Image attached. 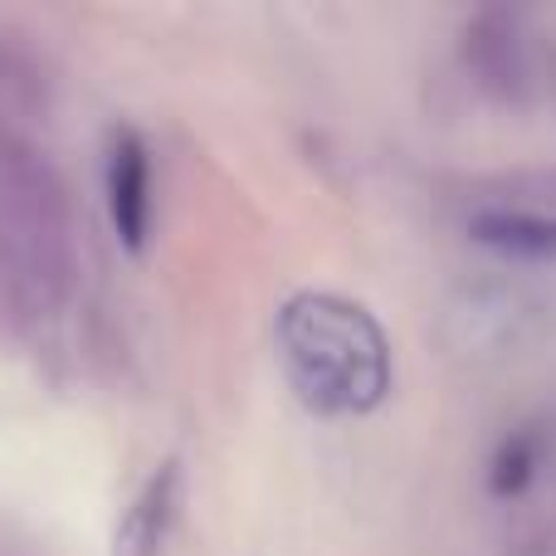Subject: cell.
Segmentation results:
<instances>
[{
  "instance_id": "cell-1",
  "label": "cell",
  "mask_w": 556,
  "mask_h": 556,
  "mask_svg": "<svg viewBox=\"0 0 556 556\" xmlns=\"http://www.w3.org/2000/svg\"><path fill=\"white\" fill-rule=\"evenodd\" d=\"M278 356L298 401L317 415H366L391 391V342L342 293H293L278 307Z\"/></svg>"
},
{
  "instance_id": "cell-2",
  "label": "cell",
  "mask_w": 556,
  "mask_h": 556,
  "mask_svg": "<svg viewBox=\"0 0 556 556\" xmlns=\"http://www.w3.org/2000/svg\"><path fill=\"white\" fill-rule=\"evenodd\" d=\"M108 215L127 250H142L152 235V156L137 132H113L108 147Z\"/></svg>"
},
{
  "instance_id": "cell-3",
  "label": "cell",
  "mask_w": 556,
  "mask_h": 556,
  "mask_svg": "<svg viewBox=\"0 0 556 556\" xmlns=\"http://www.w3.org/2000/svg\"><path fill=\"white\" fill-rule=\"evenodd\" d=\"M176 489H181V473L176 464H162V469L147 479V489L137 493V503L127 508L123 532H117V552L123 556H156L166 528H172L176 513Z\"/></svg>"
},
{
  "instance_id": "cell-4",
  "label": "cell",
  "mask_w": 556,
  "mask_h": 556,
  "mask_svg": "<svg viewBox=\"0 0 556 556\" xmlns=\"http://www.w3.org/2000/svg\"><path fill=\"white\" fill-rule=\"evenodd\" d=\"M473 235L503 254H518V260H552L556 254V220L542 211H522V205H498V211L473 215Z\"/></svg>"
},
{
  "instance_id": "cell-5",
  "label": "cell",
  "mask_w": 556,
  "mask_h": 556,
  "mask_svg": "<svg viewBox=\"0 0 556 556\" xmlns=\"http://www.w3.org/2000/svg\"><path fill=\"white\" fill-rule=\"evenodd\" d=\"M538 469V434H518L493 459V493H518Z\"/></svg>"
}]
</instances>
